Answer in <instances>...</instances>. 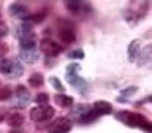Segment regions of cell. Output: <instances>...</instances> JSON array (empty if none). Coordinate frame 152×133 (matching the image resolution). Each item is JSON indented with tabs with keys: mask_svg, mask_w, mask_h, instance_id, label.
Here are the masks:
<instances>
[{
	"mask_svg": "<svg viewBox=\"0 0 152 133\" xmlns=\"http://www.w3.org/2000/svg\"><path fill=\"white\" fill-rule=\"evenodd\" d=\"M7 33H8L7 28H0V38H3L5 35H7Z\"/></svg>",
	"mask_w": 152,
	"mask_h": 133,
	"instance_id": "cell-23",
	"label": "cell"
},
{
	"mask_svg": "<svg viewBox=\"0 0 152 133\" xmlns=\"http://www.w3.org/2000/svg\"><path fill=\"white\" fill-rule=\"evenodd\" d=\"M43 83H45V79H43L41 73H33L32 76H28V84L32 87H40V86H43Z\"/></svg>",
	"mask_w": 152,
	"mask_h": 133,
	"instance_id": "cell-12",
	"label": "cell"
},
{
	"mask_svg": "<svg viewBox=\"0 0 152 133\" xmlns=\"http://www.w3.org/2000/svg\"><path fill=\"white\" fill-rule=\"evenodd\" d=\"M40 49H41V52H45L46 56L56 57L62 52V46L57 45L56 41H52L51 38H43L40 41Z\"/></svg>",
	"mask_w": 152,
	"mask_h": 133,
	"instance_id": "cell-4",
	"label": "cell"
},
{
	"mask_svg": "<svg viewBox=\"0 0 152 133\" xmlns=\"http://www.w3.org/2000/svg\"><path fill=\"white\" fill-rule=\"evenodd\" d=\"M10 11H11V14H16V16H21V14L26 13V8L21 7V5H13L11 8H10Z\"/></svg>",
	"mask_w": 152,
	"mask_h": 133,
	"instance_id": "cell-16",
	"label": "cell"
},
{
	"mask_svg": "<svg viewBox=\"0 0 152 133\" xmlns=\"http://www.w3.org/2000/svg\"><path fill=\"white\" fill-rule=\"evenodd\" d=\"M70 57H71V59H83L84 52H83V49H76V51H73L70 54Z\"/></svg>",
	"mask_w": 152,
	"mask_h": 133,
	"instance_id": "cell-20",
	"label": "cell"
},
{
	"mask_svg": "<svg viewBox=\"0 0 152 133\" xmlns=\"http://www.w3.org/2000/svg\"><path fill=\"white\" fill-rule=\"evenodd\" d=\"M149 52H151V46H147L141 54V59H140V65H144L147 60H149Z\"/></svg>",
	"mask_w": 152,
	"mask_h": 133,
	"instance_id": "cell-18",
	"label": "cell"
},
{
	"mask_svg": "<svg viewBox=\"0 0 152 133\" xmlns=\"http://www.w3.org/2000/svg\"><path fill=\"white\" fill-rule=\"evenodd\" d=\"M136 90H138V87H136V86H132V87H127V89H124V90H122V95H124V97H130V95L136 94Z\"/></svg>",
	"mask_w": 152,
	"mask_h": 133,
	"instance_id": "cell-19",
	"label": "cell"
},
{
	"mask_svg": "<svg viewBox=\"0 0 152 133\" xmlns=\"http://www.w3.org/2000/svg\"><path fill=\"white\" fill-rule=\"evenodd\" d=\"M54 100H56V103L59 104V106H62V108H70L71 104H73V98H71L70 95H65V94L56 95Z\"/></svg>",
	"mask_w": 152,
	"mask_h": 133,
	"instance_id": "cell-8",
	"label": "cell"
},
{
	"mask_svg": "<svg viewBox=\"0 0 152 133\" xmlns=\"http://www.w3.org/2000/svg\"><path fill=\"white\" fill-rule=\"evenodd\" d=\"M2 121H3V113L0 111V122H2Z\"/></svg>",
	"mask_w": 152,
	"mask_h": 133,
	"instance_id": "cell-24",
	"label": "cell"
},
{
	"mask_svg": "<svg viewBox=\"0 0 152 133\" xmlns=\"http://www.w3.org/2000/svg\"><path fill=\"white\" fill-rule=\"evenodd\" d=\"M8 45L7 43H3V41H0V57H5V54L8 52Z\"/></svg>",
	"mask_w": 152,
	"mask_h": 133,
	"instance_id": "cell-21",
	"label": "cell"
},
{
	"mask_svg": "<svg viewBox=\"0 0 152 133\" xmlns=\"http://www.w3.org/2000/svg\"><path fill=\"white\" fill-rule=\"evenodd\" d=\"M35 102H37L38 104H46L48 102H49V95L45 94V92H43V94H38L37 97H35Z\"/></svg>",
	"mask_w": 152,
	"mask_h": 133,
	"instance_id": "cell-15",
	"label": "cell"
},
{
	"mask_svg": "<svg viewBox=\"0 0 152 133\" xmlns=\"http://www.w3.org/2000/svg\"><path fill=\"white\" fill-rule=\"evenodd\" d=\"M13 95V90L10 87H0V100H8Z\"/></svg>",
	"mask_w": 152,
	"mask_h": 133,
	"instance_id": "cell-14",
	"label": "cell"
},
{
	"mask_svg": "<svg viewBox=\"0 0 152 133\" xmlns=\"http://www.w3.org/2000/svg\"><path fill=\"white\" fill-rule=\"evenodd\" d=\"M52 116H54V108L48 106V104H41V106H37V108L30 109V117H32V121H35V122L49 121Z\"/></svg>",
	"mask_w": 152,
	"mask_h": 133,
	"instance_id": "cell-3",
	"label": "cell"
},
{
	"mask_svg": "<svg viewBox=\"0 0 152 133\" xmlns=\"http://www.w3.org/2000/svg\"><path fill=\"white\" fill-rule=\"evenodd\" d=\"M71 130V121L68 117H59L49 125L48 133H68Z\"/></svg>",
	"mask_w": 152,
	"mask_h": 133,
	"instance_id": "cell-5",
	"label": "cell"
},
{
	"mask_svg": "<svg viewBox=\"0 0 152 133\" xmlns=\"http://www.w3.org/2000/svg\"><path fill=\"white\" fill-rule=\"evenodd\" d=\"M97 117H98V114L95 113L94 109H92V111H86L83 116H81V122H84V124H86V122H92V121H95Z\"/></svg>",
	"mask_w": 152,
	"mask_h": 133,
	"instance_id": "cell-13",
	"label": "cell"
},
{
	"mask_svg": "<svg viewBox=\"0 0 152 133\" xmlns=\"http://www.w3.org/2000/svg\"><path fill=\"white\" fill-rule=\"evenodd\" d=\"M59 37L60 40L70 45L76 40V30H75V24L66 21V19H60L59 21Z\"/></svg>",
	"mask_w": 152,
	"mask_h": 133,
	"instance_id": "cell-2",
	"label": "cell"
},
{
	"mask_svg": "<svg viewBox=\"0 0 152 133\" xmlns=\"http://www.w3.org/2000/svg\"><path fill=\"white\" fill-rule=\"evenodd\" d=\"M51 84L54 86V89H57L59 92H64V90H65V89H64V84H62L60 79L56 78V76H52V78H51Z\"/></svg>",
	"mask_w": 152,
	"mask_h": 133,
	"instance_id": "cell-17",
	"label": "cell"
},
{
	"mask_svg": "<svg viewBox=\"0 0 152 133\" xmlns=\"http://www.w3.org/2000/svg\"><path fill=\"white\" fill-rule=\"evenodd\" d=\"M35 46H37V37H35V33L30 32V30L26 32L21 37V48H22V49H26V51H32Z\"/></svg>",
	"mask_w": 152,
	"mask_h": 133,
	"instance_id": "cell-6",
	"label": "cell"
},
{
	"mask_svg": "<svg viewBox=\"0 0 152 133\" xmlns=\"http://www.w3.org/2000/svg\"><path fill=\"white\" fill-rule=\"evenodd\" d=\"M116 117L119 119L121 122L127 124L130 127H140V128H144L146 132H151V124L149 121L142 116L140 113H132V111H121L116 114Z\"/></svg>",
	"mask_w": 152,
	"mask_h": 133,
	"instance_id": "cell-1",
	"label": "cell"
},
{
	"mask_svg": "<svg viewBox=\"0 0 152 133\" xmlns=\"http://www.w3.org/2000/svg\"><path fill=\"white\" fill-rule=\"evenodd\" d=\"M92 109L98 114V116H100V114H102V116H103V114H111L113 113V104L109 102H104V100H100V102L94 103Z\"/></svg>",
	"mask_w": 152,
	"mask_h": 133,
	"instance_id": "cell-7",
	"label": "cell"
},
{
	"mask_svg": "<svg viewBox=\"0 0 152 133\" xmlns=\"http://www.w3.org/2000/svg\"><path fill=\"white\" fill-rule=\"evenodd\" d=\"M11 71H13V62L5 59V57H0V73L10 75Z\"/></svg>",
	"mask_w": 152,
	"mask_h": 133,
	"instance_id": "cell-10",
	"label": "cell"
},
{
	"mask_svg": "<svg viewBox=\"0 0 152 133\" xmlns=\"http://www.w3.org/2000/svg\"><path fill=\"white\" fill-rule=\"evenodd\" d=\"M140 48H141L140 40H133L130 45H128V59H130V60H135L136 56L140 54Z\"/></svg>",
	"mask_w": 152,
	"mask_h": 133,
	"instance_id": "cell-9",
	"label": "cell"
},
{
	"mask_svg": "<svg viewBox=\"0 0 152 133\" xmlns=\"http://www.w3.org/2000/svg\"><path fill=\"white\" fill-rule=\"evenodd\" d=\"M45 18H46V13H41V14H33V16H30V19H32L33 22H41Z\"/></svg>",
	"mask_w": 152,
	"mask_h": 133,
	"instance_id": "cell-22",
	"label": "cell"
},
{
	"mask_svg": "<svg viewBox=\"0 0 152 133\" xmlns=\"http://www.w3.org/2000/svg\"><path fill=\"white\" fill-rule=\"evenodd\" d=\"M8 124L11 127H21L24 124V116L21 113H13L11 116H10V119H8Z\"/></svg>",
	"mask_w": 152,
	"mask_h": 133,
	"instance_id": "cell-11",
	"label": "cell"
}]
</instances>
